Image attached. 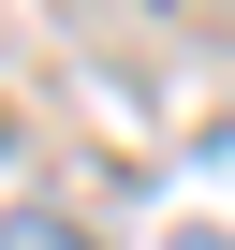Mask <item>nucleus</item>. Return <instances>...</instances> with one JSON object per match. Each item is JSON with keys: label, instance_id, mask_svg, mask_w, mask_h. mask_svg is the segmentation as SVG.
<instances>
[{"label": "nucleus", "instance_id": "1", "mask_svg": "<svg viewBox=\"0 0 235 250\" xmlns=\"http://www.w3.org/2000/svg\"><path fill=\"white\" fill-rule=\"evenodd\" d=\"M0 250H74V235H59V221H0Z\"/></svg>", "mask_w": 235, "mask_h": 250}]
</instances>
